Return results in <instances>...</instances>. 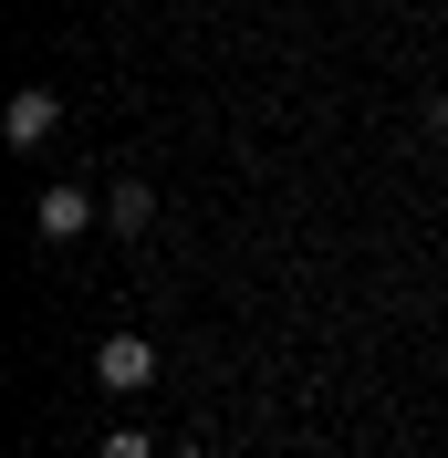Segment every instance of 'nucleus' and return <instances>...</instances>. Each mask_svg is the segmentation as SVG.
<instances>
[{"label":"nucleus","mask_w":448,"mask_h":458,"mask_svg":"<svg viewBox=\"0 0 448 458\" xmlns=\"http://www.w3.org/2000/svg\"><path fill=\"white\" fill-rule=\"evenodd\" d=\"M94 386L146 396V386H157V344H146V334H105V344H94Z\"/></svg>","instance_id":"f257e3e1"},{"label":"nucleus","mask_w":448,"mask_h":458,"mask_svg":"<svg viewBox=\"0 0 448 458\" xmlns=\"http://www.w3.org/2000/svg\"><path fill=\"white\" fill-rule=\"evenodd\" d=\"M31 219H42V240H84V229L105 219V199H94V188H42Z\"/></svg>","instance_id":"f03ea898"},{"label":"nucleus","mask_w":448,"mask_h":458,"mask_svg":"<svg viewBox=\"0 0 448 458\" xmlns=\"http://www.w3.org/2000/svg\"><path fill=\"white\" fill-rule=\"evenodd\" d=\"M0 125H11V146H42V136H53V125H63V94H53V84H22V94H11V114H0Z\"/></svg>","instance_id":"7ed1b4c3"},{"label":"nucleus","mask_w":448,"mask_h":458,"mask_svg":"<svg viewBox=\"0 0 448 458\" xmlns=\"http://www.w3.org/2000/svg\"><path fill=\"white\" fill-rule=\"evenodd\" d=\"M146 219H157V188H105V229L115 240H146Z\"/></svg>","instance_id":"20e7f679"},{"label":"nucleus","mask_w":448,"mask_h":458,"mask_svg":"<svg viewBox=\"0 0 448 458\" xmlns=\"http://www.w3.org/2000/svg\"><path fill=\"white\" fill-rule=\"evenodd\" d=\"M94 458H157V448H146V428H105V437H94Z\"/></svg>","instance_id":"39448f33"},{"label":"nucleus","mask_w":448,"mask_h":458,"mask_svg":"<svg viewBox=\"0 0 448 458\" xmlns=\"http://www.w3.org/2000/svg\"><path fill=\"white\" fill-rule=\"evenodd\" d=\"M427 125H438V136H448V94H438V105H427Z\"/></svg>","instance_id":"423d86ee"},{"label":"nucleus","mask_w":448,"mask_h":458,"mask_svg":"<svg viewBox=\"0 0 448 458\" xmlns=\"http://www.w3.org/2000/svg\"><path fill=\"white\" fill-rule=\"evenodd\" d=\"M168 458H209V448H168Z\"/></svg>","instance_id":"0eeeda50"}]
</instances>
